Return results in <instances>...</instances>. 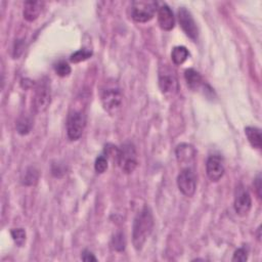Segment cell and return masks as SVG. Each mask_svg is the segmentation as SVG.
<instances>
[{"mask_svg": "<svg viewBox=\"0 0 262 262\" xmlns=\"http://www.w3.org/2000/svg\"><path fill=\"white\" fill-rule=\"evenodd\" d=\"M158 9L156 1L136 0L131 3V17L136 23H146L155 16Z\"/></svg>", "mask_w": 262, "mask_h": 262, "instance_id": "3", "label": "cell"}, {"mask_svg": "<svg viewBox=\"0 0 262 262\" xmlns=\"http://www.w3.org/2000/svg\"><path fill=\"white\" fill-rule=\"evenodd\" d=\"M10 234H11V237L16 246L23 247L25 245L26 238H27V233L24 228H13V229H11Z\"/></svg>", "mask_w": 262, "mask_h": 262, "instance_id": "20", "label": "cell"}, {"mask_svg": "<svg viewBox=\"0 0 262 262\" xmlns=\"http://www.w3.org/2000/svg\"><path fill=\"white\" fill-rule=\"evenodd\" d=\"M154 228V217L149 207L144 206L136 215L132 227V243L135 250L142 249Z\"/></svg>", "mask_w": 262, "mask_h": 262, "instance_id": "1", "label": "cell"}, {"mask_svg": "<svg viewBox=\"0 0 262 262\" xmlns=\"http://www.w3.org/2000/svg\"><path fill=\"white\" fill-rule=\"evenodd\" d=\"M245 134L248 138L250 144L255 148H261L262 146V138H261V131L257 127L248 126L245 128Z\"/></svg>", "mask_w": 262, "mask_h": 262, "instance_id": "16", "label": "cell"}, {"mask_svg": "<svg viewBox=\"0 0 262 262\" xmlns=\"http://www.w3.org/2000/svg\"><path fill=\"white\" fill-rule=\"evenodd\" d=\"M15 127H16V131H17L18 134L27 135L31 131L32 122H31V120L28 117L23 116V117H19L17 119Z\"/></svg>", "mask_w": 262, "mask_h": 262, "instance_id": "19", "label": "cell"}, {"mask_svg": "<svg viewBox=\"0 0 262 262\" xmlns=\"http://www.w3.org/2000/svg\"><path fill=\"white\" fill-rule=\"evenodd\" d=\"M254 186L256 187L257 195H258V198L260 199V198H261V177H260V175H258V176H257V178L255 179Z\"/></svg>", "mask_w": 262, "mask_h": 262, "instance_id": "27", "label": "cell"}, {"mask_svg": "<svg viewBox=\"0 0 262 262\" xmlns=\"http://www.w3.org/2000/svg\"><path fill=\"white\" fill-rule=\"evenodd\" d=\"M44 3L41 1H26L24 4L23 15L27 21L36 20L42 12Z\"/></svg>", "mask_w": 262, "mask_h": 262, "instance_id": "13", "label": "cell"}, {"mask_svg": "<svg viewBox=\"0 0 262 262\" xmlns=\"http://www.w3.org/2000/svg\"><path fill=\"white\" fill-rule=\"evenodd\" d=\"M233 207L236 214L239 216H246L252 208L251 195L249 191L242 185L236 188Z\"/></svg>", "mask_w": 262, "mask_h": 262, "instance_id": "10", "label": "cell"}, {"mask_svg": "<svg viewBox=\"0 0 262 262\" xmlns=\"http://www.w3.org/2000/svg\"><path fill=\"white\" fill-rule=\"evenodd\" d=\"M100 99L103 108L110 115H116L121 110L123 102V94L121 88L115 82H107L101 90Z\"/></svg>", "mask_w": 262, "mask_h": 262, "instance_id": "2", "label": "cell"}, {"mask_svg": "<svg viewBox=\"0 0 262 262\" xmlns=\"http://www.w3.org/2000/svg\"><path fill=\"white\" fill-rule=\"evenodd\" d=\"M248 259V250L245 247L238 248L232 257V261H241V262H245Z\"/></svg>", "mask_w": 262, "mask_h": 262, "instance_id": "25", "label": "cell"}, {"mask_svg": "<svg viewBox=\"0 0 262 262\" xmlns=\"http://www.w3.org/2000/svg\"><path fill=\"white\" fill-rule=\"evenodd\" d=\"M189 56V52L184 46H175L171 52V59L174 64H182Z\"/></svg>", "mask_w": 262, "mask_h": 262, "instance_id": "17", "label": "cell"}, {"mask_svg": "<svg viewBox=\"0 0 262 262\" xmlns=\"http://www.w3.org/2000/svg\"><path fill=\"white\" fill-rule=\"evenodd\" d=\"M81 259L83 261H86V262H89V261H97L96 257L92 254V252L88 251V250H84L82 252V255H81Z\"/></svg>", "mask_w": 262, "mask_h": 262, "instance_id": "26", "label": "cell"}, {"mask_svg": "<svg viewBox=\"0 0 262 262\" xmlns=\"http://www.w3.org/2000/svg\"><path fill=\"white\" fill-rule=\"evenodd\" d=\"M206 172L211 181H219L225 172L222 159L217 155L210 156L206 163Z\"/></svg>", "mask_w": 262, "mask_h": 262, "instance_id": "11", "label": "cell"}, {"mask_svg": "<svg viewBox=\"0 0 262 262\" xmlns=\"http://www.w3.org/2000/svg\"><path fill=\"white\" fill-rule=\"evenodd\" d=\"M54 71L56 73V75H58L59 77H67L71 74V67L69 66L68 62L63 61V60H59L55 66H54Z\"/></svg>", "mask_w": 262, "mask_h": 262, "instance_id": "23", "label": "cell"}, {"mask_svg": "<svg viewBox=\"0 0 262 262\" xmlns=\"http://www.w3.org/2000/svg\"><path fill=\"white\" fill-rule=\"evenodd\" d=\"M159 86L165 95H173L178 90V80L174 72L164 64L159 71Z\"/></svg>", "mask_w": 262, "mask_h": 262, "instance_id": "6", "label": "cell"}, {"mask_svg": "<svg viewBox=\"0 0 262 262\" xmlns=\"http://www.w3.org/2000/svg\"><path fill=\"white\" fill-rule=\"evenodd\" d=\"M184 79L186 81L187 86L191 89V90H196L199 89L201 86H203L204 81L202 76L200 75L199 72H196L193 69H187L184 72Z\"/></svg>", "mask_w": 262, "mask_h": 262, "instance_id": "15", "label": "cell"}, {"mask_svg": "<svg viewBox=\"0 0 262 262\" xmlns=\"http://www.w3.org/2000/svg\"><path fill=\"white\" fill-rule=\"evenodd\" d=\"M113 247L116 251L122 252L126 248V238L123 232H117L113 237Z\"/></svg>", "mask_w": 262, "mask_h": 262, "instance_id": "22", "label": "cell"}, {"mask_svg": "<svg viewBox=\"0 0 262 262\" xmlns=\"http://www.w3.org/2000/svg\"><path fill=\"white\" fill-rule=\"evenodd\" d=\"M94 169L97 173H103L107 169V158L103 155H100L96 158L94 163Z\"/></svg>", "mask_w": 262, "mask_h": 262, "instance_id": "24", "label": "cell"}, {"mask_svg": "<svg viewBox=\"0 0 262 262\" xmlns=\"http://www.w3.org/2000/svg\"><path fill=\"white\" fill-rule=\"evenodd\" d=\"M178 21L182 31L185 33L187 37H189L191 40L198 39V36H199L198 26L191 13L185 7H180L178 9Z\"/></svg>", "mask_w": 262, "mask_h": 262, "instance_id": "9", "label": "cell"}, {"mask_svg": "<svg viewBox=\"0 0 262 262\" xmlns=\"http://www.w3.org/2000/svg\"><path fill=\"white\" fill-rule=\"evenodd\" d=\"M158 21L164 31H171L175 26V17L173 11L167 4H163L158 9Z\"/></svg>", "mask_w": 262, "mask_h": 262, "instance_id": "12", "label": "cell"}, {"mask_svg": "<svg viewBox=\"0 0 262 262\" xmlns=\"http://www.w3.org/2000/svg\"><path fill=\"white\" fill-rule=\"evenodd\" d=\"M91 55H92L91 50L83 48V49H79L76 52H74L70 56V60H71V62L77 63V62H81V61H84V60L88 59L89 57H91Z\"/></svg>", "mask_w": 262, "mask_h": 262, "instance_id": "21", "label": "cell"}, {"mask_svg": "<svg viewBox=\"0 0 262 262\" xmlns=\"http://www.w3.org/2000/svg\"><path fill=\"white\" fill-rule=\"evenodd\" d=\"M86 125L85 115L80 111H73L68 116L67 134L70 140H78L84 131Z\"/></svg>", "mask_w": 262, "mask_h": 262, "instance_id": "5", "label": "cell"}, {"mask_svg": "<svg viewBox=\"0 0 262 262\" xmlns=\"http://www.w3.org/2000/svg\"><path fill=\"white\" fill-rule=\"evenodd\" d=\"M51 94H50V87L46 81H41L35 91L34 96V108L37 113L45 112L49 104H50Z\"/></svg>", "mask_w": 262, "mask_h": 262, "instance_id": "8", "label": "cell"}, {"mask_svg": "<svg viewBox=\"0 0 262 262\" xmlns=\"http://www.w3.org/2000/svg\"><path fill=\"white\" fill-rule=\"evenodd\" d=\"M39 179V172L34 167H29L26 169V171L23 174L21 182L25 185H35L38 182Z\"/></svg>", "mask_w": 262, "mask_h": 262, "instance_id": "18", "label": "cell"}, {"mask_svg": "<svg viewBox=\"0 0 262 262\" xmlns=\"http://www.w3.org/2000/svg\"><path fill=\"white\" fill-rule=\"evenodd\" d=\"M177 161L181 164H189L194 160L195 149L188 143H181L176 147L175 150Z\"/></svg>", "mask_w": 262, "mask_h": 262, "instance_id": "14", "label": "cell"}, {"mask_svg": "<svg viewBox=\"0 0 262 262\" xmlns=\"http://www.w3.org/2000/svg\"><path fill=\"white\" fill-rule=\"evenodd\" d=\"M177 186L185 196H192L196 189V177L191 168H184L177 176Z\"/></svg>", "mask_w": 262, "mask_h": 262, "instance_id": "7", "label": "cell"}, {"mask_svg": "<svg viewBox=\"0 0 262 262\" xmlns=\"http://www.w3.org/2000/svg\"><path fill=\"white\" fill-rule=\"evenodd\" d=\"M117 163L119 164L122 171L126 174H130L135 170L138 164L137 154L134 145L131 142H125L119 148Z\"/></svg>", "mask_w": 262, "mask_h": 262, "instance_id": "4", "label": "cell"}]
</instances>
